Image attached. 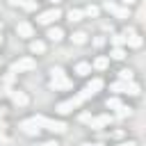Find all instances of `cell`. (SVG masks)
Segmentation results:
<instances>
[{
    "label": "cell",
    "mask_w": 146,
    "mask_h": 146,
    "mask_svg": "<svg viewBox=\"0 0 146 146\" xmlns=\"http://www.w3.org/2000/svg\"><path fill=\"white\" fill-rule=\"evenodd\" d=\"M121 2H123V5H135L137 0H121Z\"/></svg>",
    "instance_id": "cell-34"
},
{
    "label": "cell",
    "mask_w": 146,
    "mask_h": 146,
    "mask_svg": "<svg viewBox=\"0 0 146 146\" xmlns=\"http://www.w3.org/2000/svg\"><path fill=\"white\" fill-rule=\"evenodd\" d=\"M36 121H39V125L41 128H46V130H50V132H57V135H62V132H66V123L64 121H55V119H48V116H36Z\"/></svg>",
    "instance_id": "cell-1"
},
{
    "label": "cell",
    "mask_w": 146,
    "mask_h": 146,
    "mask_svg": "<svg viewBox=\"0 0 146 146\" xmlns=\"http://www.w3.org/2000/svg\"><path fill=\"white\" fill-rule=\"evenodd\" d=\"M0 46H2V36H0Z\"/></svg>",
    "instance_id": "cell-38"
},
{
    "label": "cell",
    "mask_w": 146,
    "mask_h": 146,
    "mask_svg": "<svg viewBox=\"0 0 146 146\" xmlns=\"http://www.w3.org/2000/svg\"><path fill=\"white\" fill-rule=\"evenodd\" d=\"M52 2H62V0H52Z\"/></svg>",
    "instance_id": "cell-37"
},
{
    "label": "cell",
    "mask_w": 146,
    "mask_h": 146,
    "mask_svg": "<svg viewBox=\"0 0 146 146\" xmlns=\"http://www.w3.org/2000/svg\"><path fill=\"white\" fill-rule=\"evenodd\" d=\"M112 43H114V48H121L125 43V36L123 34H112Z\"/></svg>",
    "instance_id": "cell-21"
},
{
    "label": "cell",
    "mask_w": 146,
    "mask_h": 146,
    "mask_svg": "<svg viewBox=\"0 0 146 146\" xmlns=\"http://www.w3.org/2000/svg\"><path fill=\"white\" fill-rule=\"evenodd\" d=\"M68 21H71V23L82 21V11H80V9H71V11H68Z\"/></svg>",
    "instance_id": "cell-20"
},
{
    "label": "cell",
    "mask_w": 146,
    "mask_h": 146,
    "mask_svg": "<svg viewBox=\"0 0 146 146\" xmlns=\"http://www.w3.org/2000/svg\"><path fill=\"white\" fill-rule=\"evenodd\" d=\"M30 52H34V55L46 52V43L43 41H30Z\"/></svg>",
    "instance_id": "cell-15"
},
{
    "label": "cell",
    "mask_w": 146,
    "mask_h": 146,
    "mask_svg": "<svg viewBox=\"0 0 146 146\" xmlns=\"http://www.w3.org/2000/svg\"><path fill=\"white\" fill-rule=\"evenodd\" d=\"M87 39H89V34H87V32H82V30H78V32H73V34H71V41H73L75 46L87 43Z\"/></svg>",
    "instance_id": "cell-12"
},
{
    "label": "cell",
    "mask_w": 146,
    "mask_h": 146,
    "mask_svg": "<svg viewBox=\"0 0 146 146\" xmlns=\"http://www.w3.org/2000/svg\"><path fill=\"white\" fill-rule=\"evenodd\" d=\"M75 73L82 75V78H87V75L91 73V64H89V62H78V64H75Z\"/></svg>",
    "instance_id": "cell-13"
},
{
    "label": "cell",
    "mask_w": 146,
    "mask_h": 146,
    "mask_svg": "<svg viewBox=\"0 0 146 146\" xmlns=\"http://www.w3.org/2000/svg\"><path fill=\"white\" fill-rule=\"evenodd\" d=\"M59 16H62V11H59L57 7H52V9H46V11H41V14L36 16V23H41V25H50V23H55Z\"/></svg>",
    "instance_id": "cell-3"
},
{
    "label": "cell",
    "mask_w": 146,
    "mask_h": 146,
    "mask_svg": "<svg viewBox=\"0 0 146 146\" xmlns=\"http://www.w3.org/2000/svg\"><path fill=\"white\" fill-rule=\"evenodd\" d=\"M110 55H112V59H123V57H125V50H123V48H114Z\"/></svg>",
    "instance_id": "cell-22"
},
{
    "label": "cell",
    "mask_w": 146,
    "mask_h": 146,
    "mask_svg": "<svg viewBox=\"0 0 146 146\" xmlns=\"http://www.w3.org/2000/svg\"><path fill=\"white\" fill-rule=\"evenodd\" d=\"M0 62H2V57H0Z\"/></svg>",
    "instance_id": "cell-39"
},
{
    "label": "cell",
    "mask_w": 146,
    "mask_h": 146,
    "mask_svg": "<svg viewBox=\"0 0 146 146\" xmlns=\"http://www.w3.org/2000/svg\"><path fill=\"white\" fill-rule=\"evenodd\" d=\"M132 73H135L132 68H123V71H119V78H121V82H125V80H128V82H132Z\"/></svg>",
    "instance_id": "cell-18"
},
{
    "label": "cell",
    "mask_w": 146,
    "mask_h": 146,
    "mask_svg": "<svg viewBox=\"0 0 146 146\" xmlns=\"http://www.w3.org/2000/svg\"><path fill=\"white\" fill-rule=\"evenodd\" d=\"M21 130H23L27 137H36V135L41 132V125H39L36 116H32V119H25V121L21 123Z\"/></svg>",
    "instance_id": "cell-4"
},
{
    "label": "cell",
    "mask_w": 146,
    "mask_h": 146,
    "mask_svg": "<svg viewBox=\"0 0 146 146\" xmlns=\"http://www.w3.org/2000/svg\"><path fill=\"white\" fill-rule=\"evenodd\" d=\"M7 141H9V139H7L5 135H0V144H7Z\"/></svg>",
    "instance_id": "cell-33"
},
{
    "label": "cell",
    "mask_w": 146,
    "mask_h": 146,
    "mask_svg": "<svg viewBox=\"0 0 146 146\" xmlns=\"http://www.w3.org/2000/svg\"><path fill=\"white\" fill-rule=\"evenodd\" d=\"M105 105H107L110 110H119V107H121V100H119V98H107Z\"/></svg>",
    "instance_id": "cell-24"
},
{
    "label": "cell",
    "mask_w": 146,
    "mask_h": 146,
    "mask_svg": "<svg viewBox=\"0 0 146 146\" xmlns=\"http://www.w3.org/2000/svg\"><path fill=\"white\" fill-rule=\"evenodd\" d=\"M119 116H121V119H123V116H130V107L121 105V107H119Z\"/></svg>",
    "instance_id": "cell-28"
},
{
    "label": "cell",
    "mask_w": 146,
    "mask_h": 146,
    "mask_svg": "<svg viewBox=\"0 0 146 146\" xmlns=\"http://www.w3.org/2000/svg\"><path fill=\"white\" fill-rule=\"evenodd\" d=\"M23 2H25V0H9V5H14V7H16V5H23Z\"/></svg>",
    "instance_id": "cell-32"
},
{
    "label": "cell",
    "mask_w": 146,
    "mask_h": 146,
    "mask_svg": "<svg viewBox=\"0 0 146 146\" xmlns=\"http://www.w3.org/2000/svg\"><path fill=\"white\" fill-rule=\"evenodd\" d=\"M2 128H5V125H2V123H0V130H2Z\"/></svg>",
    "instance_id": "cell-36"
},
{
    "label": "cell",
    "mask_w": 146,
    "mask_h": 146,
    "mask_svg": "<svg viewBox=\"0 0 146 146\" xmlns=\"http://www.w3.org/2000/svg\"><path fill=\"white\" fill-rule=\"evenodd\" d=\"M125 43H128L130 48H141V36H139L137 32H132V34L125 36Z\"/></svg>",
    "instance_id": "cell-14"
},
{
    "label": "cell",
    "mask_w": 146,
    "mask_h": 146,
    "mask_svg": "<svg viewBox=\"0 0 146 146\" xmlns=\"http://www.w3.org/2000/svg\"><path fill=\"white\" fill-rule=\"evenodd\" d=\"M125 91L130 96H139V84L137 82H125Z\"/></svg>",
    "instance_id": "cell-19"
},
{
    "label": "cell",
    "mask_w": 146,
    "mask_h": 146,
    "mask_svg": "<svg viewBox=\"0 0 146 146\" xmlns=\"http://www.w3.org/2000/svg\"><path fill=\"white\" fill-rule=\"evenodd\" d=\"M50 41H55V43H59L62 39H64V30L62 27H48V34H46Z\"/></svg>",
    "instance_id": "cell-11"
},
{
    "label": "cell",
    "mask_w": 146,
    "mask_h": 146,
    "mask_svg": "<svg viewBox=\"0 0 146 146\" xmlns=\"http://www.w3.org/2000/svg\"><path fill=\"white\" fill-rule=\"evenodd\" d=\"M36 66V59L34 57H21V59H16L14 62V66H11V73H27V71H32Z\"/></svg>",
    "instance_id": "cell-2"
},
{
    "label": "cell",
    "mask_w": 146,
    "mask_h": 146,
    "mask_svg": "<svg viewBox=\"0 0 146 146\" xmlns=\"http://www.w3.org/2000/svg\"><path fill=\"white\" fill-rule=\"evenodd\" d=\"M116 7H119V5H114V2H110V0L105 2V9H107V11H112V14H114V9H116Z\"/></svg>",
    "instance_id": "cell-29"
},
{
    "label": "cell",
    "mask_w": 146,
    "mask_h": 146,
    "mask_svg": "<svg viewBox=\"0 0 146 146\" xmlns=\"http://www.w3.org/2000/svg\"><path fill=\"white\" fill-rule=\"evenodd\" d=\"M128 14H130V11H128L125 7H116V9H114V16H116V18H125Z\"/></svg>",
    "instance_id": "cell-25"
},
{
    "label": "cell",
    "mask_w": 146,
    "mask_h": 146,
    "mask_svg": "<svg viewBox=\"0 0 146 146\" xmlns=\"http://www.w3.org/2000/svg\"><path fill=\"white\" fill-rule=\"evenodd\" d=\"M23 9H27V11H32V9H36V0H30V2H23Z\"/></svg>",
    "instance_id": "cell-27"
},
{
    "label": "cell",
    "mask_w": 146,
    "mask_h": 146,
    "mask_svg": "<svg viewBox=\"0 0 146 146\" xmlns=\"http://www.w3.org/2000/svg\"><path fill=\"white\" fill-rule=\"evenodd\" d=\"M78 105H80V98L75 96V98H68V100H62V103L57 105V112H59V114H68V112H73Z\"/></svg>",
    "instance_id": "cell-6"
},
{
    "label": "cell",
    "mask_w": 146,
    "mask_h": 146,
    "mask_svg": "<svg viewBox=\"0 0 146 146\" xmlns=\"http://www.w3.org/2000/svg\"><path fill=\"white\" fill-rule=\"evenodd\" d=\"M112 89H114L116 94H123V91H125V82H114V84H112Z\"/></svg>",
    "instance_id": "cell-26"
},
{
    "label": "cell",
    "mask_w": 146,
    "mask_h": 146,
    "mask_svg": "<svg viewBox=\"0 0 146 146\" xmlns=\"http://www.w3.org/2000/svg\"><path fill=\"white\" fill-rule=\"evenodd\" d=\"M9 96H11V103H14V105H18V107H25V105L30 103V98H27V94H25V91L14 89V91H9Z\"/></svg>",
    "instance_id": "cell-7"
},
{
    "label": "cell",
    "mask_w": 146,
    "mask_h": 146,
    "mask_svg": "<svg viewBox=\"0 0 146 146\" xmlns=\"http://www.w3.org/2000/svg\"><path fill=\"white\" fill-rule=\"evenodd\" d=\"M0 119H2V107H0Z\"/></svg>",
    "instance_id": "cell-35"
},
{
    "label": "cell",
    "mask_w": 146,
    "mask_h": 146,
    "mask_svg": "<svg viewBox=\"0 0 146 146\" xmlns=\"http://www.w3.org/2000/svg\"><path fill=\"white\" fill-rule=\"evenodd\" d=\"M16 34H18L21 39H32V36H34V27H32L27 21H21V23L16 25Z\"/></svg>",
    "instance_id": "cell-5"
},
{
    "label": "cell",
    "mask_w": 146,
    "mask_h": 146,
    "mask_svg": "<svg viewBox=\"0 0 146 146\" xmlns=\"http://www.w3.org/2000/svg\"><path fill=\"white\" fill-rule=\"evenodd\" d=\"M100 89H103V80H100V78H94V80H89V84L84 87V94L91 98V96H96Z\"/></svg>",
    "instance_id": "cell-8"
},
{
    "label": "cell",
    "mask_w": 146,
    "mask_h": 146,
    "mask_svg": "<svg viewBox=\"0 0 146 146\" xmlns=\"http://www.w3.org/2000/svg\"><path fill=\"white\" fill-rule=\"evenodd\" d=\"M107 66H110V57H98V59L94 62V68H96V71H105Z\"/></svg>",
    "instance_id": "cell-16"
},
{
    "label": "cell",
    "mask_w": 146,
    "mask_h": 146,
    "mask_svg": "<svg viewBox=\"0 0 146 146\" xmlns=\"http://www.w3.org/2000/svg\"><path fill=\"white\" fill-rule=\"evenodd\" d=\"M0 27H2V23H0Z\"/></svg>",
    "instance_id": "cell-40"
},
{
    "label": "cell",
    "mask_w": 146,
    "mask_h": 146,
    "mask_svg": "<svg viewBox=\"0 0 146 146\" xmlns=\"http://www.w3.org/2000/svg\"><path fill=\"white\" fill-rule=\"evenodd\" d=\"M62 75H64L62 66H50V78H62Z\"/></svg>",
    "instance_id": "cell-23"
},
{
    "label": "cell",
    "mask_w": 146,
    "mask_h": 146,
    "mask_svg": "<svg viewBox=\"0 0 146 146\" xmlns=\"http://www.w3.org/2000/svg\"><path fill=\"white\" fill-rule=\"evenodd\" d=\"M98 14H100V9H98L96 5H89V7H87V9L82 11V16H89V18H96Z\"/></svg>",
    "instance_id": "cell-17"
},
{
    "label": "cell",
    "mask_w": 146,
    "mask_h": 146,
    "mask_svg": "<svg viewBox=\"0 0 146 146\" xmlns=\"http://www.w3.org/2000/svg\"><path fill=\"white\" fill-rule=\"evenodd\" d=\"M41 146H59V141H55V139H48V141H43Z\"/></svg>",
    "instance_id": "cell-31"
},
{
    "label": "cell",
    "mask_w": 146,
    "mask_h": 146,
    "mask_svg": "<svg viewBox=\"0 0 146 146\" xmlns=\"http://www.w3.org/2000/svg\"><path fill=\"white\" fill-rule=\"evenodd\" d=\"M116 146H137V141H135V139H128V141H121V144H116Z\"/></svg>",
    "instance_id": "cell-30"
},
{
    "label": "cell",
    "mask_w": 146,
    "mask_h": 146,
    "mask_svg": "<svg viewBox=\"0 0 146 146\" xmlns=\"http://www.w3.org/2000/svg\"><path fill=\"white\" fill-rule=\"evenodd\" d=\"M50 89H71V80H66V75L62 78H50Z\"/></svg>",
    "instance_id": "cell-10"
},
{
    "label": "cell",
    "mask_w": 146,
    "mask_h": 146,
    "mask_svg": "<svg viewBox=\"0 0 146 146\" xmlns=\"http://www.w3.org/2000/svg\"><path fill=\"white\" fill-rule=\"evenodd\" d=\"M110 121H112V116H110V114H100V116H96V119H89V128L100 130V128H105Z\"/></svg>",
    "instance_id": "cell-9"
}]
</instances>
